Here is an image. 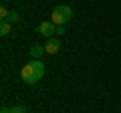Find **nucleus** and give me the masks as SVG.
I'll return each mask as SVG.
<instances>
[{
  "mask_svg": "<svg viewBox=\"0 0 121 113\" xmlns=\"http://www.w3.org/2000/svg\"><path fill=\"white\" fill-rule=\"evenodd\" d=\"M44 75V63H40L39 59H35V61L26 63L24 67H22L20 71V77L24 83H28V85H35V83H39L40 79H43Z\"/></svg>",
  "mask_w": 121,
  "mask_h": 113,
  "instance_id": "1",
  "label": "nucleus"
},
{
  "mask_svg": "<svg viewBox=\"0 0 121 113\" xmlns=\"http://www.w3.org/2000/svg\"><path fill=\"white\" fill-rule=\"evenodd\" d=\"M73 18V10L69 8V6L60 4V6H55L52 8V14H51V20L55 22L56 26H65L67 22Z\"/></svg>",
  "mask_w": 121,
  "mask_h": 113,
  "instance_id": "2",
  "label": "nucleus"
},
{
  "mask_svg": "<svg viewBox=\"0 0 121 113\" xmlns=\"http://www.w3.org/2000/svg\"><path fill=\"white\" fill-rule=\"evenodd\" d=\"M36 32H39L40 36H51L52 32H56V24L52 20H44V22H40V24H39Z\"/></svg>",
  "mask_w": 121,
  "mask_h": 113,
  "instance_id": "3",
  "label": "nucleus"
},
{
  "mask_svg": "<svg viewBox=\"0 0 121 113\" xmlns=\"http://www.w3.org/2000/svg\"><path fill=\"white\" fill-rule=\"evenodd\" d=\"M60 51V40L59 39H48L47 44H44V52L47 55H56Z\"/></svg>",
  "mask_w": 121,
  "mask_h": 113,
  "instance_id": "4",
  "label": "nucleus"
},
{
  "mask_svg": "<svg viewBox=\"0 0 121 113\" xmlns=\"http://www.w3.org/2000/svg\"><path fill=\"white\" fill-rule=\"evenodd\" d=\"M0 113H26L24 105H14V107H2Z\"/></svg>",
  "mask_w": 121,
  "mask_h": 113,
  "instance_id": "5",
  "label": "nucleus"
},
{
  "mask_svg": "<svg viewBox=\"0 0 121 113\" xmlns=\"http://www.w3.org/2000/svg\"><path fill=\"white\" fill-rule=\"evenodd\" d=\"M43 55H44V47L43 44H35V47L30 48V56H32V59H40Z\"/></svg>",
  "mask_w": 121,
  "mask_h": 113,
  "instance_id": "6",
  "label": "nucleus"
},
{
  "mask_svg": "<svg viewBox=\"0 0 121 113\" xmlns=\"http://www.w3.org/2000/svg\"><path fill=\"white\" fill-rule=\"evenodd\" d=\"M18 20H20V14H18L16 10H10L8 16H6V22H10V24H16Z\"/></svg>",
  "mask_w": 121,
  "mask_h": 113,
  "instance_id": "7",
  "label": "nucleus"
},
{
  "mask_svg": "<svg viewBox=\"0 0 121 113\" xmlns=\"http://www.w3.org/2000/svg\"><path fill=\"white\" fill-rule=\"evenodd\" d=\"M10 30H12V24L6 22V20H2V24H0V35L6 36V35H10Z\"/></svg>",
  "mask_w": 121,
  "mask_h": 113,
  "instance_id": "8",
  "label": "nucleus"
},
{
  "mask_svg": "<svg viewBox=\"0 0 121 113\" xmlns=\"http://www.w3.org/2000/svg\"><path fill=\"white\" fill-rule=\"evenodd\" d=\"M8 12H10V10H6L4 6H2V8H0V18H2V20H6V16H8Z\"/></svg>",
  "mask_w": 121,
  "mask_h": 113,
  "instance_id": "9",
  "label": "nucleus"
},
{
  "mask_svg": "<svg viewBox=\"0 0 121 113\" xmlns=\"http://www.w3.org/2000/svg\"><path fill=\"white\" fill-rule=\"evenodd\" d=\"M65 26H56V35H60V36H63V35H65Z\"/></svg>",
  "mask_w": 121,
  "mask_h": 113,
  "instance_id": "10",
  "label": "nucleus"
}]
</instances>
